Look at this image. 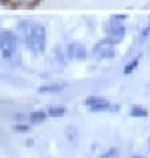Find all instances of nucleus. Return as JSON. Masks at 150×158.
<instances>
[{"instance_id": "obj_1", "label": "nucleus", "mask_w": 150, "mask_h": 158, "mask_svg": "<svg viewBox=\"0 0 150 158\" xmlns=\"http://www.w3.org/2000/svg\"><path fill=\"white\" fill-rule=\"evenodd\" d=\"M24 41L33 53H43L47 45V31L40 23L25 24L24 28Z\"/></svg>"}, {"instance_id": "obj_2", "label": "nucleus", "mask_w": 150, "mask_h": 158, "mask_svg": "<svg viewBox=\"0 0 150 158\" xmlns=\"http://www.w3.org/2000/svg\"><path fill=\"white\" fill-rule=\"evenodd\" d=\"M125 15H113L104 25V32L109 40H112L114 44L121 43L125 39L126 27L123 25L122 20L125 19Z\"/></svg>"}, {"instance_id": "obj_3", "label": "nucleus", "mask_w": 150, "mask_h": 158, "mask_svg": "<svg viewBox=\"0 0 150 158\" xmlns=\"http://www.w3.org/2000/svg\"><path fill=\"white\" fill-rule=\"evenodd\" d=\"M114 44L112 40H109L108 37L101 39L100 41H97L93 48H92V56L96 60H109L113 59L116 55V49H114Z\"/></svg>"}, {"instance_id": "obj_4", "label": "nucleus", "mask_w": 150, "mask_h": 158, "mask_svg": "<svg viewBox=\"0 0 150 158\" xmlns=\"http://www.w3.org/2000/svg\"><path fill=\"white\" fill-rule=\"evenodd\" d=\"M16 51V37L10 31L0 32V53L4 59L11 57Z\"/></svg>"}, {"instance_id": "obj_5", "label": "nucleus", "mask_w": 150, "mask_h": 158, "mask_svg": "<svg viewBox=\"0 0 150 158\" xmlns=\"http://www.w3.org/2000/svg\"><path fill=\"white\" fill-rule=\"evenodd\" d=\"M65 53L67 57L70 60H85L88 56L85 45H82L81 43H70L65 48Z\"/></svg>"}, {"instance_id": "obj_6", "label": "nucleus", "mask_w": 150, "mask_h": 158, "mask_svg": "<svg viewBox=\"0 0 150 158\" xmlns=\"http://www.w3.org/2000/svg\"><path fill=\"white\" fill-rule=\"evenodd\" d=\"M65 89V85L64 84H47V85H41L39 86L37 92L40 94H57V93H61Z\"/></svg>"}, {"instance_id": "obj_7", "label": "nucleus", "mask_w": 150, "mask_h": 158, "mask_svg": "<svg viewBox=\"0 0 150 158\" xmlns=\"http://www.w3.org/2000/svg\"><path fill=\"white\" fill-rule=\"evenodd\" d=\"M48 117V112H44V110H35V112H31L29 116H28V120L31 124H41L47 120Z\"/></svg>"}, {"instance_id": "obj_8", "label": "nucleus", "mask_w": 150, "mask_h": 158, "mask_svg": "<svg viewBox=\"0 0 150 158\" xmlns=\"http://www.w3.org/2000/svg\"><path fill=\"white\" fill-rule=\"evenodd\" d=\"M142 57V55H137L135 57L131 59L129 63H127L125 65V68H123V73L125 74H130V73H133L135 71V68L138 67V63H140V59Z\"/></svg>"}, {"instance_id": "obj_9", "label": "nucleus", "mask_w": 150, "mask_h": 158, "mask_svg": "<svg viewBox=\"0 0 150 158\" xmlns=\"http://www.w3.org/2000/svg\"><path fill=\"white\" fill-rule=\"evenodd\" d=\"M129 116L135 117V118H145L149 116V112H148V109H145L142 106H133L129 112Z\"/></svg>"}, {"instance_id": "obj_10", "label": "nucleus", "mask_w": 150, "mask_h": 158, "mask_svg": "<svg viewBox=\"0 0 150 158\" xmlns=\"http://www.w3.org/2000/svg\"><path fill=\"white\" fill-rule=\"evenodd\" d=\"M48 116L49 117H55V118H60V117H64L65 113H67V109L63 108V106H52L48 109Z\"/></svg>"}, {"instance_id": "obj_11", "label": "nucleus", "mask_w": 150, "mask_h": 158, "mask_svg": "<svg viewBox=\"0 0 150 158\" xmlns=\"http://www.w3.org/2000/svg\"><path fill=\"white\" fill-rule=\"evenodd\" d=\"M105 100H106V98L101 97V96H90V97H88L85 100V104L88 105V108H90V106H93V105H97V104L102 102V101H105Z\"/></svg>"}, {"instance_id": "obj_12", "label": "nucleus", "mask_w": 150, "mask_h": 158, "mask_svg": "<svg viewBox=\"0 0 150 158\" xmlns=\"http://www.w3.org/2000/svg\"><path fill=\"white\" fill-rule=\"evenodd\" d=\"M98 158H118V150L116 148H109L106 152H104Z\"/></svg>"}, {"instance_id": "obj_13", "label": "nucleus", "mask_w": 150, "mask_h": 158, "mask_svg": "<svg viewBox=\"0 0 150 158\" xmlns=\"http://www.w3.org/2000/svg\"><path fill=\"white\" fill-rule=\"evenodd\" d=\"M14 129H15L16 131H19V133H25V131L29 130V126L25 125L24 122H19V124H16V125L14 126Z\"/></svg>"}, {"instance_id": "obj_14", "label": "nucleus", "mask_w": 150, "mask_h": 158, "mask_svg": "<svg viewBox=\"0 0 150 158\" xmlns=\"http://www.w3.org/2000/svg\"><path fill=\"white\" fill-rule=\"evenodd\" d=\"M43 2V0H31V2H28V4L25 6V8H28V10H32V8H36L39 4H40Z\"/></svg>"}, {"instance_id": "obj_15", "label": "nucleus", "mask_w": 150, "mask_h": 158, "mask_svg": "<svg viewBox=\"0 0 150 158\" xmlns=\"http://www.w3.org/2000/svg\"><path fill=\"white\" fill-rule=\"evenodd\" d=\"M149 35H150V24L146 25V27L142 29V32H141V35H140V39H142V40H144V39H146Z\"/></svg>"}, {"instance_id": "obj_16", "label": "nucleus", "mask_w": 150, "mask_h": 158, "mask_svg": "<svg viewBox=\"0 0 150 158\" xmlns=\"http://www.w3.org/2000/svg\"><path fill=\"white\" fill-rule=\"evenodd\" d=\"M12 3H14V0H0L2 6H8V4H12Z\"/></svg>"}, {"instance_id": "obj_17", "label": "nucleus", "mask_w": 150, "mask_h": 158, "mask_svg": "<svg viewBox=\"0 0 150 158\" xmlns=\"http://www.w3.org/2000/svg\"><path fill=\"white\" fill-rule=\"evenodd\" d=\"M131 158H144V157H141V156H138V154H134V156L131 157Z\"/></svg>"}]
</instances>
